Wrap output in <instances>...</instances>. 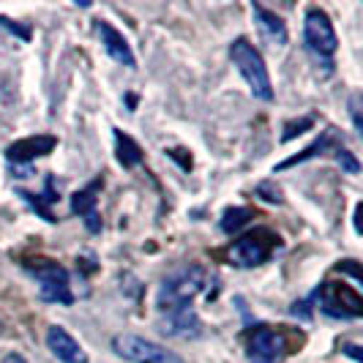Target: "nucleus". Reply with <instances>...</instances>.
Segmentation results:
<instances>
[{
  "mask_svg": "<svg viewBox=\"0 0 363 363\" xmlns=\"http://www.w3.org/2000/svg\"><path fill=\"white\" fill-rule=\"evenodd\" d=\"M230 57L238 66L240 77L246 79L249 91L255 93V99L259 101H273V85L271 77H268V66L262 60V55L257 50L249 38H235L230 44Z\"/></svg>",
  "mask_w": 363,
  "mask_h": 363,
  "instance_id": "1",
  "label": "nucleus"
},
{
  "mask_svg": "<svg viewBox=\"0 0 363 363\" xmlns=\"http://www.w3.org/2000/svg\"><path fill=\"white\" fill-rule=\"evenodd\" d=\"M208 281V276L202 268H183V271H175L172 276H167L159 290V311H172V309H183V306H191V301L197 298Z\"/></svg>",
  "mask_w": 363,
  "mask_h": 363,
  "instance_id": "2",
  "label": "nucleus"
},
{
  "mask_svg": "<svg viewBox=\"0 0 363 363\" xmlns=\"http://www.w3.org/2000/svg\"><path fill=\"white\" fill-rule=\"evenodd\" d=\"M303 41L306 50L314 55L317 63L325 66V72H330V57L339 47V38L333 30V22L323 9H309L306 19H303Z\"/></svg>",
  "mask_w": 363,
  "mask_h": 363,
  "instance_id": "3",
  "label": "nucleus"
},
{
  "mask_svg": "<svg viewBox=\"0 0 363 363\" xmlns=\"http://www.w3.org/2000/svg\"><path fill=\"white\" fill-rule=\"evenodd\" d=\"M276 246H279V235L268 227H257L230 246V262L238 268H255L273 255Z\"/></svg>",
  "mask_w": 363,
  "mask_h": 363,
  "instance_id": "4",
  "label": "nucleus"
},
{
  "mask_svg": "<svg viewBox=\"0 0 363 363\" xmlns=\"http://www.w3.org/2000/svg\"><path fill=\"white\" fill-rule=\"evenodd\" d=\"M317 301H320V311L336 320H358L363 314V298L355 287H350L345 281H325L317 290Z\"/></svg>",
  "mask_w": 363,
  "mask_h": 363,
  "instance_id": "5",
  "label": "nucleus"
},
{
  "mask_svg": "<svg viewBox=\"0 0 363 363\" xmlns=\"http://www.w3.org/2000/svg\"><path fill=\"white\" fill-rule=\"evenodd\" d=\"M30 273L38 281V295L47 303H60V306H72L74 295L69 284V271L63 265H57L52 259H36V265H28Z\"/></svg>",
  "mask_w": 363,
  "mask_h": 363,
  "instance_id": "6",
  "label": "nucleus"
},
{
  "mask_svg": "<svg viewBox=\"0 0 363 363\" xmlns=\"http://www.w3.org/2000/svg\"><path fill=\"white\" fill-rule=\"evenodd\" d=\"M112 350L131 363H183L175 352L164 350L156 342H147L143 336H134V333H118L112 339Z\"/></svg>",
  "mask_w": 363,
  "mask_h": 363,
  "instance_id": "7",
  "label": "nucleus"
},
{
  "mask_svg": "<svg viewBox=\"0 0 363 363\" xmlns=\"http://www.w3.org/2000/svg\"><path fill=\"white\" fill-rule=\"evenodd\" d=\"M246 352L249 363H281L287 355V342L284 333L268 325H257L246 336Z\"/></svg>",
  "mask_w": 363,
  "mask_h": 363,
  "instance_id": "8",
  "label": "nucleus"
},
{
  "mask_svg": "<svg viewBox=\"0 0 363 363\" xmlns=\"http://www.w3.org/2000/svg\"><path fill=\"white\" fill-rule=\"evenodd\" d=\"M55 147H57V137H52V134H33V137H22V140L6 147V159L14 164H25L38 159V156H50Z\"/></svg>",
  "mask_w": 363,
  "mask_h": 363,
  "instance_id": "9",
  "label": "nucleus"
},
{
  "mask_svg": "<svg viewBox=\"0 0 363 363\" xmlns=\"http://www.w3.org/2000/svg\"><path fill=\"white\" fill-rule=\"evenodd\" d=\"M162 330L167 336H175V339H200L202 323L200 317H197V311L191 309V306H183V309L164 311Z\"/></svg>",
  "mask_w": 363,
  "mask_h": 363,
  "instance_id": "10",
  "label": "nucleus"
},
{
  "mask_svg": "<svg viewBox=\"0 0 363 363\" xmlns=\"http://www.w3.org/2000/svg\"><path fill=\"white\" fill-rule=\"evenodd\" d=\"M47 347L52 350V355L60 363H88V352L79 347V342L74 339L66 328H50L47 330Z\"/></svg>",
  "mask_w": 363,
  "mask_h": 363,
  "instance_id": "11",
  "label": "nucleus"
},
{
  "mask_svg": "<svg viewBox=\"0 0 363 363\" xmlns=\"http://www.w3.org/2000/svg\"><path fill=\"white\" fill-rule=\"evenodd\" d=\"M96 33H99L101 44H104V50H107V55L115 60V63H121V66H126V69H134V66H137V57H134V52H131L128 41L123 38V33H118L109 22L99 19V22H96Z\"/></svg>",
  "mask_w": 363,
  "mask_h": 363,
  "instance_id": "12",
  "label": "nucleus"
},
{
  "mask_svg": "<svg viewBox=\"0 0 363 363\" xmlns=\"http://www.w3.org/2000/svg\"><path fill=\"white\" fill-rule=\"evenodd\" d=\"M101 186H104V181L96 178V181L88 183L85 189H79L72 197V213L85 218V224H88L91 233H99V230H101V221H99V213H96V202H99Z\"/></svg>",
  "mask_w": 363,
  "mask_h": 363,
  "instance_id": "13",
  "label": "nucleus"
},
{
  "mask_svg": "<svg viewBox=\"0 0 363 363\" xmlns=\"http://www.w3.org/2000/svg\"><path fill=\"white\" fill-rule=\"evenodd\" d=\"M252 14H255V25L259 30V36L265 38L271 47H284L287 44V25L281 22V17H276L273 11H268L259 3L252 6Z\"/></svg>",
  "mask_w": 363,
  "mask_h": 363,
  "instance_id": "14",
  "label": "nucleus"
},
{
  "mask_svg": "<svg viewBox=\"0 0 363 363\" xmlns=\"http://www.w3.org/2000/svg\"><path fill=\"white\" fill-rule=\"evenodd\" d=\"M336 143V131L333 128H328V131H323L314 143H311L309 147H303L298 156H290L287 162H281L279 167H276V172H281V169H290V167H295V164H303V162H309V159H314V156H320V153H325L328 147Z\"/></svg>",
  "mask_w": 363,
  "mask_h": 363,
  "instance_id": "15",
  "label": "nucleus"
},
{
  "mask_svg": "<svg viewBox=\"0 0 363 363\" xmlns=\"http://www.w3.org/2000/svg\"><path fill=\"white\" fill-rule=\"evenodd\" d=\"M19 197L28 202V205H30L36 213H41L47 221H57V218H55V213L50 211V202L57 200V197H55V181H52V178H47V189H44V194H38V197H36V194H30V191H19Z\"/></svg>",
  "mask_w": 363,
  "mask_h": 363,
  "instance_id": "16",
  "label": "nucleus"
},
{
  "mask_svg": "<svg viewBox=\"0 0 363 363\" xmlns=\"http://www.w3.org/2000/svg\"><path fill=\"white\" fill-rule=\"evenodd\" d=\"M115 150H118V162L123 164L126 169L143 162V147L137 145L128 134H123V131H115Z\"/></svg>",
  "mask_w": 363,
  "mask_h": 363,
  "instance_id": "17",
  "label": "nucleus"
},
{
  "mask_svg": "<svg viewBox=\"0 0 363 363\" xmlns=\"http://www.w3.org/2000/svg\"><path fill=\"white\" fill-rule=\"evenodd\" d=\"M252 216H255L252 208H230V211H224V216H221V233L235 235L240 227L249 224V218Z\"/></svg>",
  "mask_w": 363,
  "mask_h": 363,
  "instance_id": "18",
  "label": "nucleus"
},
{
  "mask_svg": "<svg viewBox=\"0 0 363 363\" xmlns=\"http://www.w3.org/2000/svg\"><path fill=\"white\" fill-rule=\"evenodd\" d=\"M311 126H314V118H311V115L301 118V121H292V123H287V126H284V134H281V140H284V143H290V140H295L298 134L309 131Z\"/></svg>",
  "mask_w": 363,
  "mask_h": 363,
  "instance_id": "19",
  "label": "nucleus"
},
{
  "mask_svg": "<svg viewBox=\"0 0 363 363\" xmlns=\"http://www.w3.org/2000/svg\"><path fill=\"white\" fill-rule=\"evenodd\" d=\"M336 162L342 164L347 172H352V175H355V172L361 169V164L355 162V156H352L350 150H345V147H336Z\"/></svg>",
  "mask_w": 363,
  "mask_h": 363,
  "instance_id": "20",
  "label": "nucleus"
},
{
  "mask_svg": "<svg viewBox=\"0 0 363 363\" xmlns=\"http://www.w3.org/2000/svg\"><path fill=\"white\" fill-rule=\"evenodd\" d=\"M358 101H361V96L355 93V96L350 99V112H352V123H355V128L361 131L363 126H361V109H358Z\"/></svg>",
  "mask_w": 363,
  "mask_h": 363,
  "instance_id": "21",
  "label": "nucleus"
},
{
  "mask_svg": "<svg viewBox=\"0 0 363 363\" xmlns=\"http://www.w3.org/2000/svg\"><path fill=\"white\" fill-rule=\"evenodd\" d=\"M0 25L6 28V30H11V33H17L19 38H30V30H25V28H17L11 19H6V17H0Z\"/></svg>",
  "mask_w": 363,
  "mask_h": 363,
  "instance_id": "22",
  "label": "nucleus"
},
{
  "mask_svg": "<svg viewBox=\"0 0 363 363\" xmlns=\"http://www.w3.org/2000/svg\"><path fill=\"white\" fill-rule=\"evenodd\" d=\"M0 363H28V361H25L19 352H9V355H6V358H3Z\"/></svg>",
  "mask_w": 363,
  "mask_h": 363,
  "instance_id": "23",
  "label": "nucleus"
},
{
  "mask_svg": "<svg viewBox=\"0 0 363 363\" xmlns=\"http://www.w3.org/2000/svg\"><path fill=\"white\" fill-rule=\"evenodd\" d=\"M345 352H347V355H352L355 361H361V358H363L361 352H358V347H355V345H345Z\"/></svg>",
  "mask_w": 363,
  "mask_h": 363,
  "instance_id": "24",
  "label": "nucleus"
}]
</instances>
